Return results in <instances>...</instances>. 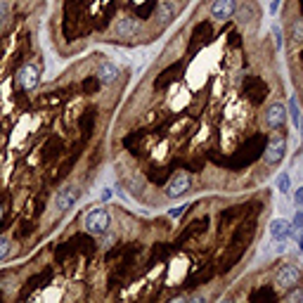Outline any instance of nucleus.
<instances>
[{"instance_id": "f03ea898", "label": "nucleus", "mask_w": 303, "mask_h": 303, "mask_svg": "<svg viewBox=\"0 0 303 303\" xmlns=\"http://www.w3.org/2000/svg\"><path fill=\"white\" fill-rule=\"evenodd\" d=\"M109 211L107 208H90L86 213V220H83V227H86V232L90 235H95L100 237L102 232H107L109 230Z\"/></svg>"}, {"instance_id": "393cba45", "label": "nucleus", "mask_w": 303, "mask_h": 303, "mask_svg": "<svg viewBox=\"0 0 303 303\" xmlns=\"http://www.w3.org/2000/svg\"><path fill=\"white\" fill-rule=\"evenodd\" d=\"M299 126H301V133H303V119H301V123H299Z\"/></svg>"}, {"instance_id": "f257e3e1", "label": "nucleus", "mask_w": 303, "mask_h": 303, "mask_svg": "<svg viewBox=\"0 0 303 303\" xmlns=\"http://www.w3.org/2000/svg\"><path fill=\"white\" fill-rule=\"evenodd\" d=\"M301 277H303V272L299 265L284 263V265H280V270L275 275V284H277L280 289H284V292H294V289L301 284Z\"/></svg>"}, {"instance_id": "f8f14e48", "label": "nucleus", "mask_w": 303, "mask_h": 303, "mask_svg": "<svg viewBox=\"0 0 303 303\" xmlns=\"http://www.w3.org/2000/svg\"><path fill=\"white\" fill-rule=\"evenodd\" d=\"M270 235L272 239H277V242H287V239L294 235V227L289 220H284V218H275L270 223Z\"/></svg>"}, {"instance_id": "5701e85b", "label": "nucleus", "mask_w": 303, "mask_h": 303, "mask_svg": "<svg viewBox=\"0 0 303 303\" xmlns=\"http://www.w3.org/2000/svg\"><path fill=\"white\" fill-rule=\"evenodd\" d=\"M299 249L303 251V235H301V237H299Z\"/></svg>"}, {"instance_id": "4468645a", "label": "nucleus", "mask_w": 303, "mask_h": 303, "mask_svg": "<svg viewBox=\"0 0 303 303\" xmlns=\"http://www.w3.org/2000/svg\"><path fill=\"white\" fill-rule=\"evenodd\" d=\"M289 38H292V45H303V17H294L292 19Z\"/></svg>"}, {"instance_id": "20e7f679", "label": "nucleus", "mask_w": 303, "mask_h": 303, "mask_svg": "<svg viewBox=\"0 0 303 303\" xmlns=\"http://www.w3.org/2000/svg\"><path fill=\"white\" fill-rule=\"evenodd\" d=\"M287 154V135H277L268 142V147L263 152V163L265 166H277Z\"/></svg>"}, {"instance_id": "aec40b11", "label": "nucleus", "mask_w": 303, "mask_h": 303, "mask_svg": "<svg viewBox=\"0 0 303 303\" xmlns=\"http://www.w3.org/2000/svg\"><path fill=\"white\" fill-rule=\"evenodd\" d=\"M185 208H187V206H178V208H173V211H168V216H171V218H180L185 213Z\"/></svg>"}, {"instance_id": "7ed1b4c3", "label": "nucleus", "mask_w": 303, "mask_h": 303, "mask_svg": "<svg viewBox=\"0 0 303 303\" xmlns=\"http://www.w3.org/2000/svg\"><path fill=\"white\" fill-rule=\"evenodd\" d=\"M287 119H289V114H287V107H284L282 102H272V104H268V107H265L263 123H265V128H268V130L284 128Z\"/></svg>"}, {"instance_id": "6e6552de", "label": "nucleus", "mask_w": 303, "mask_h": 303, "mask_svg": "<svg viewBox=\"0 0 303 303\" xmlns=\"http://www.w3.org/2000/svg\"><path fill=\"white\" fill-rule=\"evenodd\" d=\"M17 83H19L22 90H36L38 83H41V71H38V66H33V64L19 66V71H17Z\"/></svg>"}, {"instance_id": "2eb2a0df", "label": "nucleus", "mask_w": 303, "mask_h": 303, "mask_svg": "<svg viewBox=\"0 0 303 303\" xmlns=\"http://www.w3.org/2000/svg\"><path fill=\"white\" fill-rule=\"evenodd\" d=\"M287 114L292 116L294 126H299V123H301V111H299V104H296V100H289V109H287Z\"/></svg>"}, {"instance_id": "423d86ee", "label": "nucleus", "mask_w": 303, "mask_h": 303, "mask_svg": "<svg viewBox=\"0 0 303 303\" xmlns=\"http://www.w3.org/2000/svg\"><path fill=\"white\" fill-rule=\"evenodd\" d=\"M78 197H81V190H78L76 185H66V187H62V190L57 192V197H54V208H57L59 213H66V211L78 202Z\"/></svg>"}, {"instance_id": "9d476101", "label": "nucleus", "mask_w": 303, "mask_h": 303, "mask_svg": "<svg viewBox=\"0 0 303 303\" xmlns=\"http://www.w3.org/2000/svg\"><path fill=\"white\" fill-rule=\"evenodd\" d=\"M114 33L119 38H135L140 33V19H135V17H121L119 22L114 24Z\"/></svg>"}, {"instance_id": "6ab92c4d", "label": "nucleus", "mask_w": 303, "mask_h": 303, "mask_svg": "<svg viewBox=\"0 0 303 303\" xmlns=\"http://www.w3.org/2000/svg\"><path fill=\"white\" fill-rule=\"evenodd\" d=\"M7 14H10V2L7 0H0V24L7 19Z\"/></svg>"}, {"instance_id": "0eeeda50", "label": "nucleus", "mask_w": 303, "mask_h": 303, "mask_svg": "<svg viewBox=\"0 0 303 303\" xmlns=\"http://www.w3.org/2000/svg\"><path fill=\"white\" fill-rule=\"evenodd\" d=\"M237 12V0H213L211 7H208V14L216 19V22H227L232 19Z\"/></svg>"}, {"instance_id": "412c9836", "label": "nucleus", "mask_w": 303, "mask_h": 303, "mask_svg": "<svg viewBox=\"0 0 303 303\" xmlns=\"http://www.w3.org/2000/svg\"><path fill=\"white\" fill-rule=\"evenodd\" d=\"M294 202H296V204H303V187H299V190H296V195H294Z\"/></svg>"}, {"instance_id": "a211bd4d", "label": "nucleus", "mask_w": 303, "mask_h": 303, "mask_svg": "<svg viewBox=\"0 0 303 303\" xmlns=\"http://www.w3.org/2000/svg\"><path fill=\"white\" fill-rule=\"evenodd\" d=\"M7 253H10V239H7V237H0V260L7 258Z\"/></svg>"}, {"instance_id": "39448f33", "label": "nucleus", "mask_w": 303, "mask_h": 303, "mask_svg": "<svg viewBox=\"0 0 303 303\" xmlns=\"http://www.w3.org/2000/svg\"><path fill=\"white\" fill-rule=\"evenodd\" d=\"M190 187H192V175L185 173V171H178V173L171 178V183L166 185V197H171V199H180Z\"/></svg>"}, {"instance_id": "ddd939ff", "label": "nucleus", "mask_w": 303, "mask_h": 303, "mask_svg": "<svg viewBox=\"0 0 303 303\" xmlns=\"http://www.w3.org/2000/svg\"><path fill=\"white\" fill-rule=\"evenodd\" d=\"M235 14H237L239 24H249V22H253V19H258V7H256L253 2H247V5L237 7Z\"/></svg>"}, {"instance_id": "4be33fe9", "label": "nucleus", "mask_w": 303, "mask_h": 303, "mask_svg": "<svg viewBox=\"0 0 303 303\" xmlns=\"http://www.w3.org/2000/svg\"><path fill=\"white\" fill-rule=\"evenodd\" d=\"M280 2H282V0H272V2H270V12H272V14L280 10Z\"/></svg>"}, {"instance_id": "dca6fc26", "label": "nucleus", "mask_w": 303, "mask_h": 303, "mask_svg": "<svg viewBox=\"0 0 303 303\" xmlns=\"http://www.w3.org/2000/svg\"><path fill=\"white\" fill-rule=\"evenodd\" d=\"M289 187H292V178H289L287 173H282L280 178H277V190H280L282 195H287V192H289Z\"/></svg>"}, {"instance_id": "9b49d317", "label": "nucleus", "mask_w": 303, "mask_h": 303, "mask_svg": "<svg viewBox=\"0 0 303 303\" xmlns=\"http://www.w3.org/2000/svg\"><path fill=\"white\" fill-rule=\"evenodd\" d=\"M95 76H98L100 83H104V86H111V83L119 78V66L114 64V62H100L98 69H95Z\"/></svg>"}, {"instance_id": "f3484780", "label": "nucleus", "mask_w": 303, "mask_h": 303, "mask_svg": "<svg viewBox=\"0 0 303 303\" xmlns=\"http://www.w3.org/2000/svg\"><path fill=\"white\" fill-rule=\"evenodd\" d=\"M292 227H294V232H296V230H303V204H299V208H296V216H294V220H292Z\"/></svg>"}, {"instance_id": "b1692460", "label": "nucleus", "mask_w": 303, "mask_h": 303, "mask_svg": "<svg viewBox=\"0 0 303 303\" xmlns=\"http://www.w3.org/2000/svg\"><path fill=\"white\" fill-rule=\"evenodd\" d=\"M0 220H2V204H0Z\"/></svg>"}, {"instance_id": "1a4fd4ad", "label": "nucleus", "mask_w": 303, "mask_h": 303, "mask_svg": "<svg viewBox=\"0 0 303 303\" xmlns=\"http://www.w3.org/2000/svg\"><path fill=\"white\" fill-rule=\"evenodd\" d=\"M178 17V2L175 0H161L159 5H156V12H154V19L159 26H166V24H171Z\"/></svg>"}]
</instances>
